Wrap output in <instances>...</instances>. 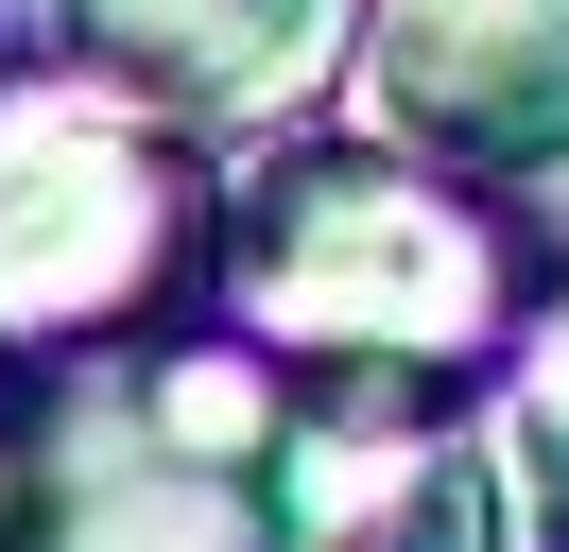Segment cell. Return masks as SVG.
Listing matches in <instances>:
<instances>
[{"instance_id": "cell-3", "label": "cell", "mask_w": 569, "mask_h": 552, "mask_svg": "<svg viewBox=\"0 0 569 552\" xmlns=\"http://www.w3.org/2000/svg\"><path fill=\"white\" fill-rule=\"evenodd\" d=\"M224 172L190 156V103L87 69H0V345L104 363L224 294Z\"/></svg>"}, {"instance_id": "cell-1", "label": "cell", "mask_w": 569, "mask_h": 552, "mask_svg": "<svg viewBox=\"0 0 569 552\" xmlns=\"http://www.w3.org/2000/svg\"><path fill=\"white\" fill-rule=\"evenodd\" d=\"M552 276L500 172L415 156V138H293L224 207V328L277 345L328 414H466L535 345Z\"/></svg>"}, {"instance_id": "cell-2", "label": "cell", "mask_w": 569, "mask_h": 552, "mask_svg": "<svg viewBox=\"0 0 569 552\" xmlns=\"http://www.w3.org/2000/svg\"><path fill=\"white\" fill-rule=\"evenodd\" d=\"M0 552H311V379L242 328L52 363Z\"/></svg>"}, {"instance_id": "cell-5", "label": "cell", "mask_w": 569, "mask_h": 552, "mask_svg": "<svg viewBox=\"0 0 569 552\" xmlns=\"http://www.w3.org/2000/svg\"><path fill=\"white\" fill-rule=\"evenodd\" d=\"M380 0H70V34L121 87L190 103V121H277V103L346 87Z\"/></svg>"}, {"instance_id": "cell-7", "label": "cell", "mask_w": 569, "mask_h": 552, "mask_svg": "<svg viewBox=\"0 0 569 552\" xmlns=\"http://www.w3.org/2000/svg\"><path fill=\"white\" fill-rule=\"evenodd\" d=\"M18 379H36V363L0 345V518H18V448H36V397H18Z\"/></svg>"}, {"instance_id": "cell-4", "label": "cell", "mask_w": 569, "mask_h": 552, "mask_svg": "<svg viewBox=\"0 0 569 552\" xmlns=\"http://www.w3.org/2000/svg\"><path fill=\"white\" fill-rule=\"evenodd\" d=\"M362 121L466 172H552L569 156V0H380L362 18Z\"/></svg>"}, {"instance_id": "cell-6", "label": "cell", "mask_w": 569, "mask_h": 552, "mask_svg": "<svg viewBox=\"0 0 569 552\" xmlns=\"http://www.w3.org/2000/svg\"><path fill=\"white\" fill-rule=\"evenodd\" d=\"M518 483L569 535V310H535V345H518Z\"/></svg>"}]
</instances>
